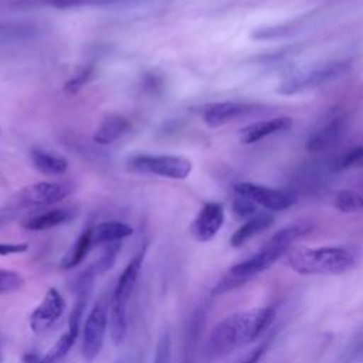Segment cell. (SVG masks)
<instances>
[{
  "instance_id": "cell-5",
  "label": "cell",
  "mask_w": 363,
  "mask_h": 363,
  "mask_svg": "<svg viewBox=\"0 0 363 363\" xmlns=\"http://www.w3.org/2000/svg\"><path fill=\"white\" fill-rule=\"evenodd\" d=\"M191 162L174 155H136L128 159V169L140 174L184 180L191 172Z\"/></svg>"
},
{
  "instance_id": "cell-27",
  "label": "cell",
  "mask_w": 363,
  "mask_h": 363,
  "mask_svg": "<svg viewBox=\"0 0 363 363\" xmlns=\"http://www.w3.org/2000/svg\"><path fill=\"white\" fill-rule=\"evenodd\" d=\"M121 251V242H113V244H108L106 248L104 250L101 258L96 261L95 264V272H105L108 269H111L115 264L116 255Z\"/></svg>"
},
{
  "instance_id": "cell-12",
  "label": "cell",
  "mask_w": 363,
  "mask_h": 363,
  "mask_svg": "<svg viewBox=\"0 0 363 363\" xmlns=\"http://www.w3.org/2000/svg\"><path fill=\"white\" fill-rule=\"evenodd\" d=\"M65 301L55 288H48L41 302L28 318V325L34 333H43L50 329L64 313Z\"/></svg>"
},
{
  "instance_id": "cell-24",
  "label": "cell",
  "mask_w": 363,
  "mask_h": 363,
  "mask_svg": "<svg viewBox=\"0 0 363 363\" xmlns=\"http://www.w3.org/2000/svg\"><path fill=\"white\" fill-rule=\"evenodd\" d=\"M353 166H363V145L349 149L347 152L342 153L332 162V169L335 172L346 170Z\"/></svg>"
},
{
  "instance_id": "cell-35",
  "label": "cell",
  "mask_w": 363,
  "mask_h": 363,
  "mask_svg": "<svg viewBox=\"0 0 363 363\" xmlns=\"http://www.w3.org/2000/svg\"><path fill=\"white\" fill-rule=\"evenodd\" d=\"M0 363H3V350H1V345H0Z\"/></svg>"
},
{
  "instance_id": "cell-17",
  "label": "cell",
  "mask_w": 363,
  "mask_h": 363,
  "mask_svg": "<svg viewBox=\"0 0 363 363\" xmlns=\"http://www.w3.org/2000/svg\"><path fill=\"white\" fill-rule=\"evenodd\" d=\"M74 217L75 213L71 208H51L48 211L27 218L26 221H23V227L30 231H44L65 224Z\"/></svg>"
},
{
  "instance_id": "cell-11",
  "label": "cell",
  "mask_w": 363,
  "mask_h": 363,
  "mask_svg": "<svg viewBox=\"0 0 363 363\" xmlns=\"http://www.w3.org/2000/svg\"><path fill=\"white\" fill-rule=\"evenodd\" d=\"M264 106L250 102H237V101H223L214 102L204 108L203 121L210 128H218L233 121L247 118L250 115L262 112Z\"/></svg>"
},
{
  "instance_id": "cell-8",
  "label": "cell",
  "mask_w": 363,
  "mask_h": 363,
  "mask_svg": "<svg viewBox=\"0 0 363 363\" xmlns=\"http://www.w3.org/2000/svg\"><path fill=\"white\" fill-rule=\"evenodd\" d=\"M72 191L69 182H38L20 190L16 201L20 207H44L61 201Z\"/></svg>"
},
{
  "instance_id": "cell-3",
  "label": "cell",
  "mask_w": 363,
  "mask_h": 363,
  "mask_svg": "<svg viewBox=\"0 0 363 363\" xmlns=\"http://www.w3.org/2000/svg\"><path fill=\"white\" fill-rule=\"evenodd\" d=\"M145 252L146 247H143L142 251L138 252L125 267V269L116 281V285L109 301L108 330L115 345L122 343L128 332V302L139 278L142 264L145 259Z\"/></svg>"
},
{
  "instance_id": "cell-30",
  "label": "cell",
  "mask_w": 363,
  "mask_h": 363,
  "mask_svg": "<svg viewBox=\"0 0 363 363\" xmlns=\"http://www.w3.org/2000/svg\"><path fill=\"white\" fill-rule=\"evenodd\" d=\"M41 4L54 9H71L84 4H108L109 0H38Z\"/></svg>"
},
{
  "instance_id": "cell-10",
  "label": "cell",
  "mask_w": 363,
  "mask_h": 363,
  "mask_svg": "<svg viewBox=\"0 0 363 363\" xmlns=\"http://www.w3.org/2000/svg\"><path fill=\"white\" fill-rule=\"evenodd\" d=\"M234 191L235 194H241L254 201L257 206H261L269 211L286 210L296 201V197L286 190L271 189L267 186H259L248 182L234 184Z\"/></svg>"
},
{
  "instance_id": "cell-28",
  "label": "cell",
  "mask_w": 363,
  "mask_h": 363,
  "mask_svg": "<svg viewBox=\"0 0 363 363\" xmlns=\"http://www.w3.org/2000/svg\"><path fill=\"white\" fill-rule=\"evenodd\" d=\"M231 207L234 214L240 218H250L257 213V204L241 194H235Z\"/></svg>"
},
{
  "instance_id": "cell-2",
  "label": "cell",
  "mask_w": 363,
  "mask_h": 363,
  "mask_svg": "<svg viewBox=\"0 0 363 363\" xmlns=\"http://www.w3.org/2000/svg\"><path fill=\"white\" fill-rule=\"evenodd\" d=\"M286 261L299 275H339L354 268L357 258L346 247H296L286 252Z\"/></svg>"
},
{
  "instance_id": "cell-20",
  "label": "cell",
  "mask_w": 363,
  "mask_h": 363,
  "mask_svg": "<svg viewBox=\"0 0 363 363\" xmlns=\"http://www.w3.org/2000/svg\"><path fill=\"white\" fill-rule=\"evenodd\" d=\"M92 247V241H91V227H88L86 230H84L78 238L75 240V242L69 247V250L64 254V257L61 258L60 267L62 269H72L75 267H78L84 258L88 255L89 250Z\"/></svg>"
},
{
  "instance_id": "cell-13",
  "label": "cell",
  "mask_w": 363,
  "mask_h": 363,
  "mask_svg": "<svg viewBox=\"0 0 363 363\" xmlns=\"http://www.w3.org/2000/svg\"><path fill=\"white\" fill-rule=\"evenodd\" d=\"M224 223V208L220 203H206L190 225L191 237L199 242H207L216 237Z\"/></svg>"
},
{
  "instance_id": "cell-14",
  "label": "cell",
  "mask_w": 363,
  "mask_h": 363,
  "mask_svg": "<svg viewBox=\"0 0 363 363\" xmlns=\"http://www.w3.org/2000/svg\"><path fill=\"white\" fill-rule=\"evenodd\" d=\"M294 121L289 116H277L267 121L254 122L240 130V142L242 145H252L267 136L289 130Z\"/></svg>"
},
{
  "instance_id": "cell-15",
  "label": "cell",
  "mask_w": 363,
  "mask_h": 363,
  "mask_svg": "<svg viewBox=\"0 0 363 363\" xmlns=\"http://www.w3.org/2000/svg\"><path fill=\"white\" fill-rule=\"evenodd\" d=\"M132 234H133V228L129 224L116 221V220L104 221L91 227L92 247L121 242L122 240L130 237Z\"/></svg>"
},
{
  "instance_id": "cell-19",
  "label": "cell",
  "mask_w": 363,
  "mask_h": 363,
  "mask_svg": "<svg viewBox=\"0 0 363 363\" xmlns=\"http://www.w3.org/2000/svg\"><path fill=\"white\" fill-rule=\"evenodd\" d=\"M30 157L34 167L48 176L64 174L68 169V160L54 152L44 150L41 147H33L30 150Z\"/></svg>"
},
{
  "instance_id": "cell-32",
  "label": "cell",
  "mask_w": 363,
  "mask_h": 363,
  "mask_svg": "<svg viewBox=\"0 0 363 363\" xmlns=\"http://www.w3.org/2000/svg\"><path fill=\"white\" fill-rule=\"evenodd\" d=\"M265 349H267V343H264V345L258 346L257 349H254V350H252V352H251L245 359L240 360L238 363H258V362H259V359L262 357V354H264Z\"/></svg>"
},
{
  "instance_id": "cell-9",
  "label": "cell",
  "mask_w": 363,
  "mask_h": 363,
  "mask_svg": "<svg viewBox=\"0 0 363 363\" xmlns=\"http://www.w3.org/2000/svg\"><path fill=\"white\" fill-rule=\"evenodd\" d=\"M349 128V115L343 111L332 112L320 126L311 133L305 143L309 153H322L337 145Z\"/></svg>"
},
{
  "instance_id": "cell-18",
  "label": "cell",
  "mask_w": 363,
  "mask_h": 363,
  "mask_svg": "<svg viewBox=\"0 0 363 363\" xmlns=\"http://www.w3.org/2000/svg\"><path fill=\"white\" fill-rule=\"evenodd\" d=\"M130 129V122L122 115H109L94 133V142L99 145H111L126 135Z\"/></svg>"
},
{
  "instance_id": "cell-29",
  "label": "cell",
  "mask_w": 363,
  "mask_h": 363,
  "mask_svg": "<svg viewBox=\"0 0 363 363\" xmlns=\"http://www.w3.org/2000/svg\"><path fill=\"white\" fill-rule=\"evenodd\" d=\"M153 363H172V342L169 332H163L156 346Z\"/></svg>"
},
{
  "instance_id": "cell-7",
  "label": "cell",
  "mask_w": 363,
  "mask_h": 363,
  "mask_svg": "<svg viewBox=\"0 0 363 363\" xmlns=\"http://www.w3.org/2000/svg\"><path fill=\"white\" fill-rule=\"evenodd\" d=\"M349 71H350L349 61L330 62V64L322 65L319 68H315L312 71L288 78L286 81L279 84L277 91L281 95H294V94L302 92L305 89H311V88L319 86L322 84L330 82L333 79H337V78L346 75Z\"/></svg>"
},
{
  "instance_id": "cell-22",
  "label": "cell",
  "mask_w": 363,
  "mask_h": 363,
  "mask_svg": "<svg viewBox=\"0 0 363 363\" xmlns=\"http://www.w3.org/2000/svg\"><path fill=\"white\" fill-rule=\"evenodd\" d=\"M38 33L33 23H0V43L26 40Z\"/></svg>"
},
{
  "instance_id": "cell-23",
  "label": "cell",
  "mask_w": 363,
  "mask_h": 363,
  "mask_svg": "<svg viewBox=\"0 0 363 363\" xmlns=\"http://www.w3.org/2000/svg\"><path fill=\"white\" fill-rule=\"evenodd\" d=\"M333 206L342 213H356L363 210V196L353 190H340L333 197Z\"/></svg>"
},
{
  "instance_id": "cell-16",
  "label": "cell",
  "mask_w": 363,
  "mask_h": 363,
  "mask_svg": "<svg viewBox=\"0 0 363 363\" xmlns=\"http://www.w3.org/2000/svg\"><path fill=\"white\" fill-rule=\"evenodd\" d=\"M272 223H274L272 213H269V211L255 213L252 217H250L241 227H238L233 233V235L230 238V245L234 247V248H238V247L244 245L254 235L267 230Z\"/></svg>"
},
{
  "instance_id": "cell-21",
  "label": "cell",
  "mask_w": 363,
  "mask_h": 363,
  "mask_svg": "<svg viewBox=\"0 0 363 363\" xmlns=\"http://www.w3.org/2000/svg\"><path fill=\"white\" fill-rule=\"evenodd\" d=\"M78 335H79V330L67 328V330L58 337V340L43 357V363H58L61 359H64L69 352V349L74 346L75 340L78 339Z\"/></svg>"
},
{
  "instance_id": "cell-1",
  "label": "cell",
  "mask_w": 363,
  "mask_h": 363,
  "mask_svg": "<svg viewBox=\"0 0 363 363\" xmlns=\"http://www.w3.org/2000/svg\"><path fill=\"white\" fill-rule=\"evenodd\" d=\"M275 309L272 306H258L235 312L221 319L210 332L206 353L211 359L223 357L261 336L272 323Z\"/></svg>"
},
{
  "instance_id": "cell-6",
  "label": "cell",
  "mask_w": 363,
  "mask_h": 363,
  "mask_svg": "<svg viewBox=\"0 0 363 363\" xmlns=\"http://www.w3.org/2000/svg\"><path fill=\"white\" fill-rule=\"evenodd\" d=\"M109 303L102 298L91 308L82 330L81 354L85 363H92L99 354L108 332Z\"/></svg>"
},
{
  "instance_id": "cell-26",
  "label": "cell",
  "mask_w": 363,
  "mask_h": 363,
  "mask_svg": "<svg viewBox=\"0 0 363 363\" xmlns=\"http://www.w3.org/2000/svg\"><path fill=\"white\" fill-rule=\"evenodd\" d=\"M94 71H95V68H94L92 64H89V65L81 68L72 78H69V79L65 82L64 89H65L67 92H69V94H75L77 91H79V89L91 79V77L94 75Z\"/></svg>"
},
{
  "instance_id": "cell-34",
  "label": "cell",
  "mask_w": 363,
  "mask_h": 363,
  "mask_svg": "<svg viewBox=\"0 0 363 363\" xmlns=\"http://www.w3.org/2000/svg\"><path fill=\"white\" fill-rule=\"evenodd\" d=\"M11 220H13L11 214H0V227L9 224Z\"/></svg>"
},
{
  "instance_id": "cell-25",
  "label": "cell",
  "mask_w": 363,
  "mask_h": 363,
  "mask_svg": "<svg viewBox=\"0 0 363 363\" xmlns=\"http://www.w3.org/2000/svg\"><path fill=\"white\" fill-rule=\"evenodd\" d=\"M24 278L18 271L0 268V295L17 292L23 288Z\"/></svg>"
},
{
  "instance_id": "cell-33",
  "label": "cell",
  "mask_w": 363,
  "mask_h": 363,
  "mask_svg": "<svg viewBox=\"0 0 363 363\" xmlns=\"http://www.w3.org/2000/svg\"><path fill=\"white\" fill-rule=\"evenodd\" d=\"M18 363H43V357H40L37 353H33V352H27L26 354L21 356L20 362Z\"/></svg>"
},
{
  "instance_id": "cell-31",
  "label": "cell",
  "mask_w": 363,
  "mask_h": 363,
  "mask_svg": "<svg viewBox=\"0 0 363 363\" xmlns=\"http://www.w3.org/2000/svg\"><path fill=\"white\" fill-rule=\"evenodd\" d=\"M28 250L27 242H0V255L21 254Z\"/></svg>"
},
{
  "instance_id": "cell-4",
  "label": "cell",
  "mask_w": 363,
  "mask_h": 363,
  "mask_svg": "<svg viewBox=\"0 0 363 363\" xmlns=\"http://www.w3.org/2000/svg\"><path fill=\"white\" fill-rule=\"evenodd\" d=\"M291 248L275 242L274 240H268L265 245L251 255L250 258L233 265L227 274L217 282V285L213 289V295H223L225 292H230L241 285H244L247 281L254 278L255 275L267 271L269 267H272L284 254H286Z\"/></svg>"
}]
</instances>
